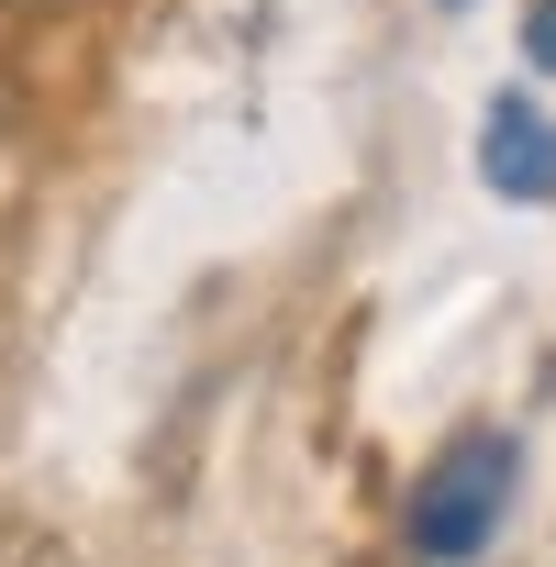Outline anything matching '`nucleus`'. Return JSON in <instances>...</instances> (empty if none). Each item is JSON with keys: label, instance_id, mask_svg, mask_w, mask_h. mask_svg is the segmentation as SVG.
<instances>
[{"label": "nucleus", "instance_id": "f257e3e1", "mask_svg": "<svg viewBox=\"0 0 556 567\" xmlns=\"http://www.w3.org/2000/svg\"><path fill=\"white\" fill-rule=\"evenodd\" d=\"M501 501H512V445L501 434H456L423 467V489H412V545L434 567H456V556H478L501 534Z\"/></svg>", "mask_w": 556, "mask_h": 567}, {"label": "nucleus", "instance_id": "f03ea898", "mask_svg": "<svg viewBox=\"0 0 556 567\" xmlns=\"http://www.w3.org/2000/svg\"><path fill=\"white\" fill-rule=\"evenodd\" d=\"M478 167H490V189H501V200H556V134H545L523 101H501V112H490Z\"/></svg>", "mask_w": 556, "mask_h": 567}, {"label": "nucleus", "instance_id": "7ed1b4c3", "mask_svg": "<svg viewBox=\"0 0 556 567\" xmlns=\"http://www.w3.org/2000/svg\"><path fill=\"white\" fill-rule=\"evenodd\" d=\"M523 56L556 68V0H534V12H523Z\"/></svg>", "mask_w": 556, "mask_h": 567}, {"label": "nucleus", "instance_id": "20e7f679", "mask_svg": "<svg viewBox=\"0 0 556 567\" xmlns=\"http://www.w3.org/2000/svg\"><path fill=\"white\" fill-rule=\"evenodd\" d=\"M12 12H79V0H12Z\"/></svg>", "mask_w": 556, "mask_h": 567}, {"label": "nucleus", "instance_id": "39448f33", "mask_svg": "<svg viewBox=\"0 0 556 567\" xmlns=\"http://www.w3.org/2000/svg\"><path fill=\"white\" fill-rule=\"evenodd\" d=\"M0 134H12V79H0Z\"/></svg>", "mask_w": 556, "mask_h": 567}]
</instances>
